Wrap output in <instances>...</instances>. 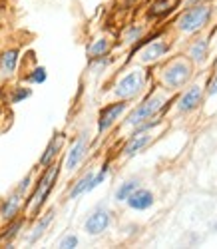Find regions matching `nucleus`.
Segmentation results:
<instances>
[{
    "label": "nucleus",
    "mask_w": 217,
    "mask_h": 249,
    "mask_svg": "<svg viewBox=\"0 0 217 249\" xmlns=\"http://www.w3.org/2000/svg\"><path fill=\"white\" fill-rule=\"evenodd\" d=\"M207 40H198L191 48H189V56H191V60H195V62H203L205 60V56H207Z\"/></svg>",
    "instance_id": "nucleus-20"
},
{
    "label": "nucleus",
    "mask_w": 217,
    "mask_h": 249,
    "mask_svg": "<svg viewBox=\"0 0 217 249\" xmlns=\"http://www.w3.org/2000/svg\"><path fill=\"white\" fill-rule=\"evenodd\" d=\"M58 247H62V249H74V247H78V235H74V233L66 235V237L60 241Z\"/></svg>",
    "instance_id": "nucleus-27"
},
{
    "label": "nucleus",
    "mask_w": 217,
    "mask_h": 249,
    "mask_svg": "<svg viewBox=\"0 0 217 249\" xmlns=\"http://www.w3.org/2000/svg\"><path fill=\"white\" fill-rule=\"evenodd\" d=\"M189 78H191V68H189L187 62H183V60L173 62V64H169L163 70V82H165V86H169V88L183 86Z\"/></svg>",
    "instance_id": "nucleus-5"
},
{
    "label": "nucleus",
    "mask_w": 217,
    "mask_h": 249,
    "mask_svg": "<svg viewBox=\"0 0 217 249\" xmlns=\"http://www.w3.org/2000/svg\"><path fill=\"white\" fill-rule=\"evenodd\" d=\"M142 34H144V28L142 26H129L126 30V34H124V42L134 44V42H138V40L142 38Z\"/></svg>",
    "instance_id": "nucleus-22"
},
{
    "label": "nucleus",
    "mask_w": 217,
    "mask_h": 249,
    "mask_svg": "<svg viewBox=\"0 0 217 249\" xmlns=\"http://www.w3.org/2000/svg\"><path fill=\"white\" fill-rule=\"evenodd\" d=\"M151 142V134H145V132H142V134H134L132 138H129V142L126 143V148H124V156L126 158H134L136 154H140L147 143Z\"/></svg>",
    "instance_id": "nucleus-11"
},
{
    "label": "nucleus",
    "mask_w": 217,
    "mask_h": 249,
    "mask_svg": "<svg viewBox=\"0 0 217 249\" xmlns=\"http://www.w3.org/2000/svg\"><path fill=\"white\" fill-rule=\"evenodd\" d=\"M167 52V44L163 40H156V42H151L144 52H142V62L149 64V62H156L158 58H162L163 54Z\"/></svg>",
    "instance_id": "nucleus-15"
},
{
    "label": "nucleus",
    "mask_w": 217,
    "mask_h": 249,
    "mask_svg": "<svg viewBox=\"0 0 217 249\" xmlns=\"http://www.w3.org/2000/svg\"><path fill=\"white\" fill-rule=\"evenodd\" d=\"M165 12H169V0H156L149 10V16H162Z\"/></svg>",
    "instance_id": "nucleus-24"
},
{
    "label": "nucleus",
    "mask_w": 217,
    "mask_h": 249,
    "mask_svg": "<svg viewBox=\"0 0 217 249\" xmlns=\"http://www.w3.org/2000/svg\"><path fill=\"white\" fill-rule=\"evenodd\" d=\"M58 174H60V165L52 161V163L48 165V170L44 172V176H42L40 181L36 183V188H34L30 199L26 201L30 213H36L40 207L46 203V199H48V196H50V192H52V188H54V183H56Z\"/></svg>",
    "instance_id": "nucleus-1"
},
{
    "label": "nucleus",
    "mask_w": 217,
    "mask_h": 249,
    "mask_svg": "<svg viewBox=\"0 0 217 249\" xmlns=\"http://www.w3.org/2000/svg\"><path fill=\"white\" fill-rule=\"evenodd\" d=\"M30 181H32V176H26L22 181H20V185L16 188V192H20V194H26V192H28V188H30Z\"/></svg>",
    "instance_id": "nucleus-28"
},
{
    "label": "nucleus",
    "mask_w": 217,
    "mask_h": 249,
    "mask_svg": "<svg viewBox=\"0 0 217 249\" xmlns=\"http://www.w3.org/2000/svg\"><path fill=\"white\" fill-rule=\"evenodd\" d=\"M110 221H112L110 212L104 210V207H98V210H96L94 213H90L88 219H86V223H84V231L88 233V235H94V237H96V235L104 233L108 227H110Z\"/></svg>",
    "instance_id": "nucleus-7"
},
{
    "label": "nucleus",
    "mask_w": 217,
    "mask_h": 249,
    "mask_svg": "<svg viewBox=\"0 0 217 249\" xmlns=\"http://www.w3.org/2000/svg\"><path fill=\"white\" fill-rule=\"evenodd\" d=\"M126 203L136 212H145V210H149V207L154 205V194H151L149 190L138 188V190H134L132 194L127 196Z\"/></svg>",
    "instance_id": "nucleus-9"
},
{
    "label": "nucleus",
    "mask_w": 217,
    "mask_h": 249,
    "mask_svg": "<svg viewBox=\"0 0 217 249\" xmlns=\"http://www.w3.org/2000/svg\"><path fill=\"white\" fill-rule=\"evenodd\" d=\"M94 178V172H88V174H84L76 183H74V188L70 190V199H76L84 194H88V188H90V181Z\"/></svg>",
    "instance_id": "nucleus-16"
},
{
    "label": "nucleus",
    "mask_w": 217,
    "mask_h": 249,
    "mask_svg": "<svg viewBox=\"0 0 217 249\" xmlns=\"http://www.w3.org/2000/svg\"><path fill=\"white\" fill-rule=\"evenodd\" d=\"M162 106H163V98L162 96H151L145 102H142L140 106L127 116L126 124H127V126H134L136 128V126H140V124H144V122L154 118L162 110Z\"/></svg>",
    "instance_id": "nucleus-3"
},
{
    "label": "nucleus",
    "mask_w": 217,
    "mask_h": 249,
    "mask_svg": "<svg viewBox=\"0 0 217 249\" xmlns=\"http://www.w3.org/2000/svg\"><path fill=\"white\" fill-rule=\"evenodd\" d=\"M86 152H88V134H80L78 140L74 142V146L70 148L68 156H66V170L68 172H74L78 165L84 161L86 158Z\"/></svg>",
    "instance_id": "nucleus-8"
},
{
    "label": "nucleus",
    "mask_w": 217,
    "mask_h": 249,
    "mask_svg": "<svg viewBox=\"0 0 217 249\" xmlns=\"http://www.w3.org/2000/svg\"><path fill=\"white\" fill-rule=\"evenodd\" d=\"M201 102V88L199 86H193L189 88L181 98H180V104H178V110L180 112H191L199 106Z\"/></svg>",
    "instance_id": "nucleus-12"
},
{
    "label": "nucleus",
    "mask_w": 217,
    "mask_h": 249,
    "mask_svg": "<svg viewBox=\"0 0 217 249\" xmlns=\"http://www.w3.org/2000/svg\"><path fill=\"white\" fill-rule=\"evenodd\" d=\"M22 197H24V194H20V192L14 190V194L8 196L4 199V203H2V207H0V219L2 221H12L18 215L20 207H22Z\"/></svg>",
    "instance_id": "nucleus-10"
},
{
    "label": "nucleus",
    "mask_w": 217,
    "mask_h": 249,
    "mask_svg": "<svg viewBox=\"0 0 217 249\" xmlns=\"http://www.w3.org/2000/svg\"><path fill=\"white\" fill-rule=\"evenodd\" d=\"M209 18H211V8H207L203 4H198V6L189 8L187 12H183L178 24H180V30H183L187 34H193L199 28H203Z\"/></svg>",
    "instance_id": "nucleus-2"
},
{
    "label": "nucleus",
    "mask_w": 217,
    "mask_h": 249,
    "mask_svg": "<svg viewBox=\"0 0 217 249\" xmlns=\"http://www.w3.org/2000/svg\"><path fill=\"white\" fill-rule=\"evenodd\" d=\"M191 2H199V0H191Z\"/></svg>",
    "instance_id": "nucleus-30"
},
{
    "label": "nucleus",
    "mask_w": 217,
    "mask_h": 249,
    "mask_svg": "<svg viewBox=\"0 0 217 249\" xmlns=\"http://www.w3.org/2000/svg\"><path fill=\"white\" fill-rule=\"evenodd\" d=\"M22 223H24L22 219H16V217H14V219H12V225L6 230V233H2V239H4V241H12V239L18 235V231L22 230Z\"/></svg>",
    "instance_id": "nucleus-23"
},
{
    "label": "nucleus",
    "mask_w": 217,
    "mask_h": 249,
    "mask_svg": "<svg viewBox=\"0 0 217 249\" xmlns=\"http://www.w3.org/2000/svg\"><path fill=\"white\" fill-rule=\"evenodd\" d=\"M140 188V181L138 179H127V181H124V183H120V188L116 190V201H126L127 199V196L132 194L134 190H138Z\"/></svg>",
    "instance_id": "nucleus-19"
},
{
    "label": "nucleus",
    "mask_w": 217,
    "mask_h": 249,
    "mask_svg": "<svg viewBox=\"0 0 217 249\" xmlns=\"http://www.w3.org/2000/svg\"><path fill=\"white\" fill-rule=\"evenodd\" d=\"M215 64H217V60H215Z\"/></svg>",
    "instance_id": "nucleus-31"
},
{
    "label": "nucleus",
    "mask_w": 217,
    "mask_h": 249,
    "mask_svg": "<svg viewBox=\"0 0 217 249\" xmlns=\"http://www.w3.org/2000/svg\"><path fill=\"white\" fill-rule=\"evenodd\" d=\"M209 94L213 96V94H217V80L213 82V84H211V88H209Z\"/></svg>",
    "instance_id": "nucleus-29"
},
{
    "label": "nucleus",
    "mask_w": 217,
    "mask_h": 249,
    "mask_svg": "<svg viewBox=\"0 0 217 249\" xmlns=\"http://www.w3.org/2000/svg\"><path fill=\"white\" fill-rule=\"evenodd\" d=\"M142 88H144V72L142 70H132L116 84L114 94L120 100H129V98H134L136 94H140Z\"/></svg>",
    "instance_id": "nucleus-4"
},
{
    "label": "nucleus",
    "mask_w": 217,
    "mask_h": 249,
    "mask_svg": "<svg viewBox=\"0 0 217 249\" xmlns=\"http://www.w3.org/2000/svg\"><path fill=\"white\" fill-rule=\"evenodd\" d=\"M108 50H110V42H108V38H98L96 42L90 44V48H88V56H90L92 60H96V58L106 56Z\"/></svg>",
    "instance_id": "nucleus-18"
},
{
    "label": "nucleus",
    "mask_w": 217,
    "mask_h": 249,
    "mask_svg": "<svg viewBox=\"0 0 217 249\" xmlns=\"http://www.w3.org/2000/svg\"><path fill=\"white\" fill-rule=\"evenodd\" d=\"M18 64V50H6L0 56V70L4 74H12Z\"/></svg>",
    "instance_id": "nucleus-17"
},
{
    "label": "nucleus",
    "mask_w": 217,
    "mask_h": 249,
    "mask_svg": "<svg viewBox=\"0 0 217 249\" xmlns=\"http://www.w3.org/2000/svg\"><path fill=\"white\" fill-rule=\"evenodd\" d=\"M127 110V102L126 100H120L116 104H108L100 110V116H98V132H106L114 126V122Z\"/></svg>",
    "instance_id": "nucleus-6"
},
{
    "label": "nucleus",
    "mask_w": 217,
    "mask_h": 249,
    "mask_svg": "<svg viewBox=\"0 0 217 249\" xmlns=\"http://www.w3.org/2000/svg\"><path fill=\"white\" fill-rule=\"evenodd\" d=\"M32 96V90L30 88H16V92H14V96H12V104H18V102H22V100H26V98H30Z\"/></svg>",
    "instance_id": "nucleus-26"
},
{
    "label": "nucleus",
    "mask_w": 217,
    "mask_h": 249,
    "mask_svg": "<svg viewBox=\"0 0 217 249\" xmlns=\"http://www.w3.org/2000/svg\"><path fill=\"white\" fill-rule=\"evenodd\" d=\"M54 221V210H50L48 213H44L42 215V219H38V223L32 227V233H30V237H28V243L32 245V243H36L42 235L46 233V230L50 227V223Z\"/></svg>",
    "instance_id": "nucleus-14"
},
{
    "label": "nucleus",
    "mask_w": 217,
    "mask_h": 249,
    "mask_svg": "<svg viewBox=\"0 0 217 249\" xmlns=\"http://www.w3.org/2000/svg\"><path fill=\"white\" fill-rule=\"evenodd\" d=\"M30 82H34V84H42V82H46V68L44 66H38L32 70V74L28 76Z\"/></svg>",
    "instance_id": "nucleus-25"
},
{
    "label": "nucleus",
    "mask_w": 217,
    "mask_h": 249,
    "mask_svg": "<svg viewBox=\"0 0 217 249\" xmlns=\"http://www.w3.org/2000/svg\"><path fill=\"white\" fill-rule=\"evenodd\" d=\"M62 142H64V136H62V134H56V136L50 140V143L46 146L44 154L40 156V165H44V168H48V165L56 160L58 152L62 150Z\"/></svg>",
    "instance_id": "nucleus-13"
},
{
    "label": "nucleus",
    "mask_w": 217,
    "mask_h": 249,
    "mask_svg": "<svg viewBox=\"0 0 217 249\" xmlns=\"http://www.w3.org/2000/svg\"><path fill=\"white\" fill-rule=\"evenodd\" d=\"M108 172H110V165L104 163V165H102V170H100L98 174H94V178H92V181H90V188H88V194H90V192H94V190L98 188V185H102V183H104V179L108 178Z\"/></svg>",
    "instance_id": "nucleus-21"
}]
</instances>
